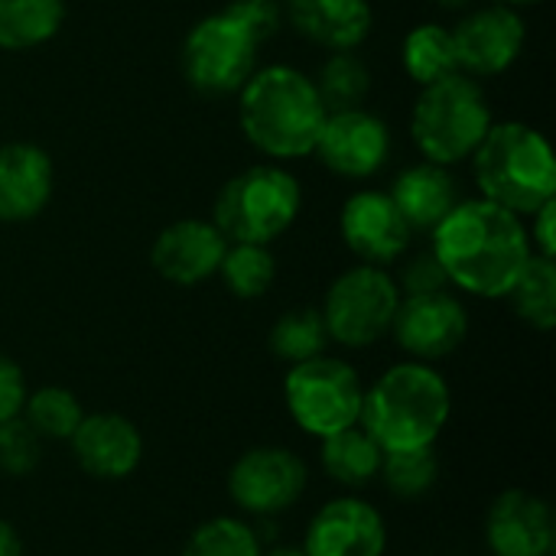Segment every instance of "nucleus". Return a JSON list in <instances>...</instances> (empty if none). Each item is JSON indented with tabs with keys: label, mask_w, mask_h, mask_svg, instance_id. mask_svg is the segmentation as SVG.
Wrapping results in <instances>:
<instances>
[{
	"label": "nucleus",
	"mask_w": 556,
	"mask_h": 556,
	"mask_svg": "<svg viewBox=\"0 0 556 556\" xmlns=\"http://www.w3.org/2000/svg\"><path fill=\"white\" fill-rule=\"evenodd\" d=\"M525 228H528V241H531L534 254L556 257V199H551L547 205H541L534 215H528Z\"/></svg>",
	"instance_id": "36"
},
{
	"label": "nucleus",
	"mask_w": 556,
	"mask_h": 556,
	"mask_svg": "<svg viewBox=\"0 0 556 556\" xmlns=\"http://www.w3.org/2000/svg\"><path fill=\"white\" fill-rule=\"evenodd\" d=\"M316 443H319L316 456H319L323 476L342 492H362L378 482L384 450L371 440V433L362 424L339 430L332 437H323Z\"/></svg>",
	"instance_id": "22"
},
{
	"label": "nucleus",
	"mask_w": 556,
	"mask_h": 556,
	"mask_svg": "<svg viewBox=\"0 0 556 556\" xmlns=\"http://www.w3.org/2000/svg\"><path fill=\"white\" fill-rule=\"evenodd\" d=\"M329 345L332 342H329L319 306H293V309H287L283 316H277V323L270 326V336H267L270 355L280 358L283 365L309 362V358L323 355Z\"/></svg>",
	"instance_id": "26"
},
{
	"label": "nucleus",
	"mask_w": 556,
	"mask_h": 556,
	"mask_svg": "<svg viewBox=\"0 0 556 556\" xmlns=\"http://www.w3.org/2000/svg\"><path fill=\"white\" fill-rule=\"evenodd\" d=\"M0 556H23V541L10 521L0 518Z\"/></svg>",
	"instance_id": "37"
},
{
	"label": "nucleus",
	"mask_w": 556,
	"mask_h": 556,
	"mask_svg": "<svg viewBox=\"0 0 556 556\" xmlns=\"http://www.w3.org/2000/svg\"><path fill=\"white\" fill-rule=\"evenodd\" d=\"M225 251L228 238L212 218H179L153 238L150 264L173 287H199L218 277Z\"/></svg>",
	"instance_id": "17"
},
{
	"label": "nucleus",
	"mask_w": 556,
	"mask_h": 556,
	"mask_svg": "<svg viewBox=\"0 0 556 556\" xmlns=\"http://www.w3.org/2000/svg\"><path fill=\"white\" fill-rule=\"evenodd\" d=\"M62 20L65 0H0V49H36L62 29Z\"/></svg>",
	"instance_id": "23"
},
{
	"label": "nucleus",
	"mask_w": 556,
	"mask_h": 556,
	"mask_svg": "<svg viewBox=\"0 0 556 556\" xmlns=\"http://www.w3.org/2000/svg\"><path fill=\"white\" fill-rule=\"evenodd\" d=\"M342 244L358 257V264L391 267L410 251L414 228L381 189H358L342 202L339 212Z\"/></svg>",
	"instance_id": "15"
},
{
	"label": "nucleus",
	"mask_w": 556,
	"mask_h": 556,
	"mask_svg": "<svg viewBox=\"0 0 556 556\" xmlns=\"http://www.w3.org/2000/svg\"><path fill=\"white\" fill-rule=\"evenodd\" d=\"M430 251L450 287L479 300H505L534 254L525 218L482 195L463 199L430 231Z\"/></svg>",
	"instance_id": "1"
},
{
	"label": "nucleus",
	"mask_w": 556,
	"mask_h": 556,
	"mask_svg": "<svg viewBox=\"0 0 556 556\" xmlns=\"http://www.w3.org/2000/svg\"><path fill=\"white\" fill-rule=\"evenodd\" d=\"M365 381L355 365L339 355H316L300 365H287L283 407L300 433L323 440L349 430L362 420Z\"/></svg>",
	"instance_id": "7"
},
{
	"label": "nucleus",
	"mask_w": 556,
	"mask_h": 556,
	"mask_svg": "<svg viewBox=\"0 0 556 556\" xmlns=\"http://www.w3.org/2000/svg\"><path fill=\"white\" fill-rule=\"evenodd\" d=\"M300 551L306 556H384L388 521L368 498L342 492L316 508Z\"/></svg>",
	"instance_id": "13"
},
{
	"label": "nucleus",
	"mask_w": 556,
	"mask_h": 556,
	"mask_svg": "<svg viewBox=\"0 0 556 556\" xmlns=\"http://www.w3.org/2000/svg\"><path fill=\"white\" fill-rule=\"evenodd\" d=\"M225 10L235 13L261 39V46L267 39H274L280 33V26L287 23L283 20V0H231Z\"/></svg>",
	"instance_id": "34"
},
{
	"label": "nucleus",
	"mask_w": 556,
	"mask_h": 556,
	"mask_svg": "<svg viewBox=\"0 0 556 556\" xmlns=\"http://www.w3.org/2000/svg\"><path fill=\"white\" fill-rule=\"evenodd\" d=\"M218 277L235 300H261L277 280V257L270 244H228Z\"/></svg>",
	"instance_id": "29"
},
{
	"label": "nucleus",
	"mask_w": 556,
	"mask_h": 556,
	"mask_svg": "<svg viewBox=\"0 0 556 556\" xmlns=\"http://www.w3.org/2000/svg\"><path fill=\"white\" fill-rule=\"evenodd\" d=\"M453 420V388L437 365L394 362L365 384L362 427L384 453L437 446Z\"/></svg>",
	"instance_id": "3"
},
{
	"label": "nucleus",
	"mask_w": 556,
	"mask_h": 556,
	"mask_svg": "<svg viewBox=\"0 0 556 556\" xmlns=\"http://www.w3.org/2000/svg\"><path fill=\"white\" fill-rule=\"evenodd\" d=\"M495 124L492 104L479 78L463 72L424 85L410 111V137L427 163L456 166L476 153Z\"/></svg>",
	"instance_id": "6"
},
{
	"label": "nucleus",
	"mask_w": 556,
	"mask_h": 556,
	"mask_svg": "<svg viewBox=\"0 0 556 556\" xmlns=\"http://www.w3.org/2000/svg\"><path fill=\"white\" fill-rule=\"evenodd\" d=\"M401 296H417V293H437V290H450V280L440 267V261L433 257V251H420L404 257L401 270L394 274Z\"/></svg>",
	"instance_id": "33"
},
{
	"label": "nucleus",
	"mask_w": 556,
	"mask_h": 556,
	"mask_svg": "<svg viewBox=\"0 0 556 556\" xmlns=\"http://www.w3.org/2000/svg\"><path fill=\"white\" fill-rule=\"evenodd\" d=\"M261 39L228 10L202 16L182 39L179 65L192 91L205 98H228L244 88L257 68Z\"/></svg>",
	"instance_id": "9"
},
{
	"label": "nucleus",
	"mask_w": 556,
	"mask_h": 556,
	"mask_svg": "<svg viewBox=\"0 0 556 556\" xmlns=\"http://www.w3.org/2000/svg\"><path fill=\"white\" fill-rule=\"evenodd\" d=\"M391 339L407 358L437 365L466 345L469 309L453 290L401 296V306L391 323Z\"/></svg>",
	"instance_id": "11"
},
{
	"label": "nucleus",
	"mask_w": 556,
	"mask_h": 556,
	"mask_svg": "<svg viewBox=\"0 0 556 556\" xmlns=\"http://www.w3.org/2000/svg\"><path fill=\"white\" fill-rule=\"evenodd\" d=\"M378 479L388 489V495L397 498V502H417V498L430 495L437 489V482H440V456H437V446L384 453Z\"/></svg>",
	"instance_id": "30"
},
{
	"label": "nucleus",
	"mask_w": 556,
	"mask_h": 556,
	"mask_svg": "<svg viewBox=\"0 0 556 556\" xmlns=\"http://www.w3.org/2000/svg\"><path fill=\"white\" fill-rule=\"evenodd\" d=\"M326 114L329 111L313 85V75L287 62L254 68L238 91L241 134L274 163L313 156Z\"/></svg>",
	"instance_id": "2"
},
{
	"label": "nucleus",
	"mask_w": 556,
	"mask_h": 556,
	"mask_svg": "<svg viewBox=\"0 0 556 556\" xmlns=\"http://www.w3.org/2000/svg\"><path fill=\"white\" fill-rule=\"evenodd\" d=\"M485 547L492 556H554L556 521L544 495L508 489L485 515Z\"/></svg>",
	"instance_id": "18"
},
{
	"label": "nucleus",
	"mask_w": 556,
	"mask_h": 556,
	"mask_svg": "<svg viewBox=\"0 0 556 556\" xmlns=\"http://www.w3.org/2000/svg\"><path fill=\"white\" fill-rule=\"evenodd\" d=\"M264 544L254 531V525L244 515H215L202 521L186 547L182 556H261Z\"/></svg>",
	"instance_id": "31"
},
{
	"label": "nucleus",
	"mask_w": 556,
	"mask_h": 556,
	"mask_svg": "<svg viewBox=\"0 0 556 556\" xmlns=\"http://www.w3.org/2000/svg\"><path fill=\"white\" fill-rule=\"evenodd\" d=\"M391 127L368 108L329 111L313 156L342 179H371L391 160Z\"/></svg>",
	"instance_id": "12"
},
{
	"label": "nucleus",
	"mask_w": 556,
	"mask_h": 556,
	"mask_svg": "<svg viewBox=\"0 0 556 556\" xmlns=\"http://www.w3.org/2000/svg\"><path fill=\"white\" fill-rule=\"evenodd\" d=\"M313 85H316L326 111L362 108L365 98L371 94V72L355 49H342V52H329L319 62Z\"/></svg>",
	"instance_id": "27"
},
{
	"label": "nucleus",
	"mask_w": 556,
	"mask_h": 556,
	"mask_svg": "<svg viewBox=\"0 0 556 556\" xmlns=\"http://www.w3.org/2000/svg\"><path fill=\"white\" fill-rule=\"evenodd\" d=\"M261 556H306L300 547H290V544H277V547H270V551H264Z\"/></svg>",
	"instance_id": "38"
},
{
	"label": "nucleus",
	"mask_w": 556,
	"mask_h": 556,
	"mask_svg": "<svg viewBox=\"0 0 556 556\" xmlns=\"http://www.w3.org/2000/svg\"><path fill=\"white\" fill-rule=\"evenodd\" d=\"M228 498L244 518H280L309 489V469L290 446H251L228 469Z\"/></svg>",
	"instance_id": "10"
},
{
	"label": "nucleus",
	"mask_w": 556,
	"mask_h": 556,
	"mask_svg": "<svg viewBox=\"0 0 556 556\" xmlns=\"http://www.w3.org/2000/svg\"><path fill=\"white\" fill-rule=\"evenodd\" d=\"M55 189L52 156L29 140L0 147V222L23 225L46 212Z\"/></svg>",
	"instance_id": "19"
},
{
	"label": "nucleus",
	"mask_w": 556,
	"mask_h": 556,
	"mask_svg": "<svg viewBox=\"0 0 556 556\" xmlns=\"http://www.w3.org/2000/svg\"><path fill=\"white\" fill-rule=\"evenodd\" d=\"M283 20L313 46L342 52L371 36L375 10L368 0H283Z\"/></svg>",
	"instance_id": "20"
},
{
	"label": "nucleus",
	"mask_w": 556,
	"mask_h": 556,
	"mask_svg": "<svg viewBox=\"0 0 556 556\" xmlns=\"http://www.w3.org/2000/svg\"><path fill=\"white\" fill-rule=\"evenodd\" d=\"M515 309V316L538 329V332H551L556 326V261L554 257H541L531 254V261L525 264L521 277L515 280V287L505 296Z\"/></svg>",
	"instance_id": "25"
},
{
	"label": "nucleus",
	"mask_w": 556,
	"mask_h": 556,
	"mask_svg": "<svg viewBox=\"0 0 556 556\" xmlns=\"http://www.w3.org/2000/svg\"><path fill=\"white\" fill-rule=\"evenodd\" d=\"M388 195L394 199V205L401 208V215L407 218V225L424 235H430L459 202H463V189L459 179L453 176L450 166L440 163H414L407 169H401L388 189Z\"/></svg>",
	"instance_id": "21"
},
{
	"label": "nucleus",
	"mask_w": 556,
	"mask_h": 556,
	"mask_svg": "<svg viewBox=\"0 0 556 556\" xmlns=\"http://www.w3.org/2000/svg\"><path fill=\"white\" fill-rule=\"evenodd\" d=\"M300 208V179L280 163H254L218 189L212 222L228 244H274L296 225Z\"/></svg>",
	"instance_id": "5"
},
{
	"label": "nucleus",
	"mask_w": 556,
	"mask_h": 556,
	"mask_svg": "<svg viewBox=\"0 0 556 556\" xmlns=\"http://www.w3.org/2000/svg\"><path fill=\"white\" fill-rule=\"evenodd\" d=\"M397 306L401 290L394 274L388 267L355 264L329 283L319 313L332 345L362 352L391 336Z\"/></svg>",
	"instance_id": "8"
},
{
	"label": "nucleus",
	"mask_w": 556,
	"mask_h": 556,
	"mask_svg": "<svg viewBox=\"0 0 556 556\" xmlns=\"http://www.w3.org/2000/svg\"><path fill=\"white\" fill-rule=\"evenodd\" d=\"M26 394H29V384H26L23 368L7 352H0V424L20 417Z\"/></svg>",
	"instance_id": "35"
},
{
	"label": "nucleus",
	"mask_w": 556,
	"mask_h": 556,
	"mask_svg": "<svg viewBox=\"0 0 556 556\" xmlns=\"http://www.w3.org/2000/svg\"><path fill=\"white\" fill-rule=\"evenodd\" d=\"M42 440L23 417L0 424V472L10 479H26L42 463Z\"/></svg>",
	"instance_id": "32"
},
{
	"label": "nucleus",
	"mask_w": 556,
	"mask_h": 556,
	"mask_svg": "<svg viewBox=\"0 0 556 556\" xmlns=\"http://www.w3.org/2000/svg\"><path fill=\"white\" fill-rule=\"evenodd\" d=\"M492 3H502V7H515V10H521V7H534V3H544V0H492Z\"/></svg>",
	"instance_id": "40"
},
{
	"label": "nucleus",
	"mask_w": 556,
	"mask_h": 556,
	"mask_svg": "<svg viewBox=\"0 0 556 556\" xmlns=\"http://www.w3.org/2000/svg\"><path fill=\"white\" fill-rule=\"evenodd\" d=\"M401 62H404V72L420 88L456 75L459 55H456L453 29L443 23H417L401 42Z\"/></svg>",
	"instance_id": "24"
},
{
	"label": "nucleus",
	"mask_w": 556,
	"mask_h": 556,
	"mask_svg": "<svg viewBox=\"0 0 556 556\" xmlns=\"http://www.w3.org/2000/svg\"><path fill=\"white\" fill-rule=\"evenodd\" d=\"M20 417L33 427V433L42 443H68L72 433L78 430L81 417H85V407L68 388L42 384V388L26 394Z\"/></svg>",
	"instance_id": "28"
},
{
	"label": "nucleus",
	"mask_w": 556,
	"mask_h": 556,
	"mask_svg": "<svg viewBox=\"0 0 556 556\" xmlns=\"http://www.w3.org/2000/svg\"><path fill=\"white\" fill-rule=\"evenodd\" d=\"M75 466L98 482H124L143 463V433L140 427L114 410L85 414L78 430L68 440Z\"/></svg>",
	"instance_id": "16"
},
{
	"label": "nucleus",
	"mask_w": 556,
	"mask_h": 556,
	"mask_svg": "<svg viewBox=\"0 0 556 556\" xmlns=\"http://www.w3.org/2000/svg\"><path fill=\"white\" fill-rule=\"evenodd\" d=\"M453 39H456L463 75L495 78V75H505L521 59L525 42H528V26L515 7L485 3L479 10H469L453 26Z\"/></svg>",
	"instance_id": "14"
},
{
	"label": "nucleus",
	"mask_w": 556,
	"mask_h": 556,
	"mask_svg": "<svg viewBox=\"0 0 556 556\" xmlns=\"http://www.w3.org/2000/svg\"><path fill=\"white\" fill-rule=\"evenodd\" d=\"M437 7H443V10H466V7H472V0H433Z\"/></svg>",
	"instance_id": "39"
},
{
	"label": "nucleus",
	"mask_w": 556,
	"mask_h": 556,
	"mask_svg": "<svg viewBox=\"0 0 556 556\" xmlns=\"http://www.w3.org/2000/svg\"><path fill=\"white\" fill-rule=\"evenodd\" d=\"M472 176L482 199L515 212L534 215L556 199V160L551 140L525 121H498L476 147Z\"/></svg>",
	"instance_id": "4"
}]
</instances>
